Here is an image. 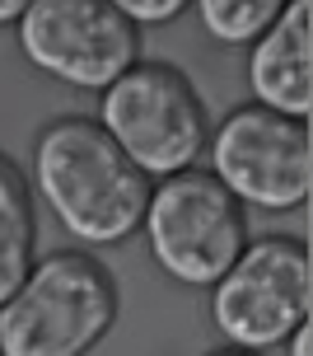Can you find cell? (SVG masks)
I'll return each mask as SVG.
<instances>
[{
  "label": "cell",
  "mask_w": 313,
  "mask_h": 356,
  "mask_svg": "<svg viewBox=\"0 0 313 356\" xmlns=\"http://www.w3.org/2000/svg\"><path fill=\"white\" fill-rule=\"evenodd\" d=\"M33 183L80 244H122L140 230L150 178L94 118H56L33 145Z\"/></svg>",
  "instance_id": "cell-1"
},
{
  "label": "cell",
  "mask_w": 313,
  "mask_h": 356,
  "mask_svg": "<svg viewBox=\"0 0 313 356\" xmlns=\"http://www.w3.org/2000/svg\"><path fill=\"white\" fill-rule=\"evenodd\" d=\"M117 323V282L80 249L28 267L0 305V356H89Z\"/></svg>",
  "instance_id": "cell-2"
},
{
  "label": "cell",
  "mask_w": 313,
  "mask_h": 356,
  "mask_svg": "<svg viewBox=\"0 0 313 356\" xmlns=\"http://www.w3.org/2000/svg\"><path fill=\"white\" fill-rule=\"evenodd\" d=\"M99 127L145 178L183 174L206 155L210 118L192 80L169 61H136L103 89Z\"/></svg>",
  "instance_id": "cell-3"
},
{
  "label": "cell",
  "mask_w": 313,
  "mask_h": 356,
  "mask_svg": "<svg viewBox=\"0 0 313 356\" xmlns=\"http://www.w3.org/2000/svg\"><path fill=\"white\" fill-rule=\"evenodd\" d=\"M140 225L150 239V258L183 286H215L248 244L244 202L210 169L159 178Z\"/></svg>",
  "instance_id": "cell-4"
},
{
  "label": "cell",
  "mask_w": 313,
  "mask_h": 356,
  "mask_svg": "<svg viewBox=\"0 0 313 356\" xmlns=\"http://www.w3.org/2000/svg\"><path fill=\"white\" fill-rule=\"evenodd\" d=\"M313 309V263L304 239L262 234L234 258L210 286V319L239 352H271L309 323Z\"/></svg>",
  "instance_id": "cell-5"
},
{
  "label": "cell",
  "mask_w": 313,
  "mask_h": 356,
  "mask_svg": "<svg viewBox=\"0 0 313 356\" xmlns=\"http://www.w3.org/2000/svg\"><path fill=\"white\" fill-rule=\"evenodd\" d=\"M210 174L244 207L295 211L313 193V141L309 118H285L271 108H234L210 127Z\"/></svg>",
  "instance_id": "cell-6"
},
{
  "label": "cell",
  "mask_w": 313,
  "mask_h": 356,
  "mask_svg": "<svg viewBox=\"0 0 313 356\" xmlns=\"http://www.w3.org/2000/svg\"><path fill=\"white\" fill-rule=\"evenodd\" d=\"M15 24L24 56L75 89H108L140 61V29L112 0H28Z\"/></svg>",
  "instance_id": "cell-7"
},
{
  "label": "cell",
  "mask_w": 313,
  "mask_h": 356,
  "mask_svg": "<svg viewBox=\"0 0 313 356\" xmlns=\"http://www.w3.org/2000/svg\"><path fill=\"white\" fill-rule=\"evenodd\" d=\"M248 85L262 108L309 118L313 108V19L309 0H290L257 38L248 56Z\"/></svg>",
  "instance_id": "cell-8"
},
{
  "label": "cell",
  "mask_w": 313,
  "mask_h": 356,
  "mask_svg": "<svg viewBox=\"0 0 313 356\" xmlns=\"http://www.w3.org/2000/svg\"><path fill=\"white\" fill-rule=\"evenodd\" d=\"M37 220H33V188L10 155H0V305L19 291L33 267Z\"/></svg>",
  "instance_id": "cell-9"
},
{
  "label": "cell",
  "mask_w": 313,
  "mask_h": 356,
  "mask_svg": "<svg viewBox=\"0 0 313 356\" xmlns=\"http://www.w3.org/2000/svg\"><path fill=\"white\" fill-rule=\"evenodd\" d=\"M285 5L290 0H196V15L215 42L239 47V42H253Z\"/></svg>",
  "instance_id": "cell-10"
},
{
  "label": "cell",
  "mask_w": 313,
  "mask_h": 356,
  "mask_svg": "<svg viewBox=\"0 0 313 356\" xmlns=\"http://www.w3.org/2000/svg\"><path fill=\"white\" fill-rule=\"evenodd\" d=\"M112 5L140 29V24H174L192 0H112Z\"/></svg>",
  "instance_id": "cell-11"
},
{
  "label": "cell",
  "mask_w": 313,
  "mask_h": 356,
  "mask_svg": "<svg viewBox=\"0 0 313 356\" xmlns=\"http://www.w3.org/2000/svg\"><path fill=\"white\" fill-rule=\"evenodd\" d=\"M290 356H313V338H309V323H299L295 333H290Z\"/></svg>",
  "instance_id": "cell-12"
},
{
  "label": "cell",
  "mask_w": 313,
  "mask_h": 356,
  "mask_svg": "<svg viewBox=\"0 0 313 356\" xmlns=\"http://www.w3.org/2000/svg\"><path fill=\"white\" fill-rule=\"evenodd\" d=\"M24 10H28V0H0V29H5V24H15Z\"/></svg>",
  "instance_id": "cell-13"
},
{
  "label": "cell",
  "mask_w": 313,
  "mask_h": 356,
  "mask_svg": "<svg viewBox=\"0 0 313 356\" xmlns=\"http://www.w3.org/2000/svg\"><path fill=\"white\" fill-rule=\"evenodd\" d=\"M206 356H257V352H239V347H220V352H206Z\"/></svg>",
  "instance_id": "cell-14"
}]
</instances>
